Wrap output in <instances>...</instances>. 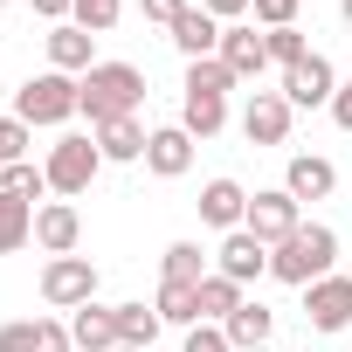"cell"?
<instances>
[{
    "instance_id": "1",
    "label": "cell",
    "mask_w": 352,
    "mask_h": 352,
    "mask_svg": "<svg viewBox=\"0 0 352 352\" xmlns=\"http://www.w3.org/2000/svg\"><path fill=\"white\" fill-rule=\"evenodd\" d=\"M338 270V228H324V221H304L290 242H276L270 249V276L276 283H297V290H311L318 276H331Z\"/></svg>"
},
{
    "instance_id": "2",
    "label": "cell",
    "mask_w": 352,
    "mask_h": 352,
    "mask_svg": "<svg viewBox=\"0 0 352 352\" xmlns=\"http://www.w3.org/2000/svg\"><path fill=\"white\" fill-rule=\"evenodd\" d=\"M14 118L35 124V131H63L69 118H83V76H63V69H42L14 90Z\"/></svg>"
},
{
    "instance_id": "3",
    "label": "cell",
    "mask_w": 352,
    "mask_h": 352,
    "mask_svg": "<svg viewBox=\"0 0 352 352\" xmlns=\"http://www.w3.org/2000/svg\"><path fill=\"white\" fill-rule=\"evenodd\" d=\"M138 104H145V69L138 63H97L83 76V118H90V131L111 124V118H138Z\"/></svg>"
},
{
    "instance_id": "4",
    "label": "cell",
    "mask_w": 352,
    "mask_h": 352,
    "mask_svg": "<svg viewBox=\"0 0 352 352\" xmlns=\"http://www.w3.org/2000/svg\"><path fill=\"white\" fill-rule=\"evenodd\" d=\"M42 173H49V194L76 201V194H90V180L104 173V152H97V138H83V131H63V138L49 145Z\"/></svg>"
},
{
    "instance_id": "5",
    "label": "cell",
    "mask_w": 352,
    "mask_h": 352,
    "mask_svg": "<svg viewBox=\"0 0 352 352\" xmlns=\"http://www.w3.org/2000/svg\"><path fill=\"white\" fill-rule=\"evenodd\" d=\"M42 304H49V311H83V304H97V263H90V256H49V263H42Z\"/></svg>"
},
{
    "instance_id": "6",
    "label": "cell",
    "mask_w": 352,
    "mask_h": 352,
    "mask_svg": "<svg viewBox=\"0 0 352 352\" xmlns=\"http://www.w3.org/2000/svg\"><path fill=\"white\" fill-rule=\"evenodd\" d=\"M283 97H290V111H331V97H338V69H331V56H304L297 69H283V83H276Z\"/></svg>"
},
{
    "instance_id": "7",
    "label": "cell",
    "mask_w": 352,
    "mask_h": 352,
    "mask_svg": "<svg viewBox=\"0 0 352 352\" xmlns=\"http://www.w3.org/2000/svg\"><path fill=\"white\" fill-rule=\"evenodd\" d=\"M290 124H297V111H290L283 90H249V104H242V138L249 145H290Z\"/></svg>"
},
{
    "instance_id": "8",
    "label": "cell",
    "mask_w": 352,
    "mask_h": 352,
    "mask_svg": "<svg viewBox=\"0 0 352 352\" xmlns=\"http://www.w3.org/2000/svg\"><path fill=\"white\" fill-rule=\"evenodd\" d=\"M242 228L276 249V242H290V235L304 228V208H297L283 187H263V194H249V221H242Z\"/></svg>"
},
{
    "instance_id": "9",
    "label": "cell",
    "mask_w": 352,
    "mask_h": 352,
    "mask_svg": "<svg viewBox=\"0 0 352 352\" xmlns=\"http://www.w3.org/2000/svg\"><path fill=\"white\" fill-rule=\"evenodd\" d=\"M304 324H311V331H324V338H331V331H345V324H352V276H338V270H331V276H318V283L304 290Z\"/></svg>"
},
{
    "instance_id": "10",
    "label": "cell",
    "mask_w": 352,
    "mask_h": 352,
    "mask_svg": "<svg viewBox=\"0 0 352 352\" xmlns=\"http://www.w3.org/2000/svg\"><path fill=\"white\" fill-rule=\"evenodd\" d=\"M214 56L228 63V76H235V83H256V76L270 69V42H263V28H256V21H228Z\"/></svg>"
},
{
    "instance_id": "11",
    "label": "cell",
    "mask_w": 352,
    "mask_h": 352,
    "mask_svg": "<svg viewBox=\"0 0 352 352\" xmlns=\"http://www.w3.org/2000/svg\"><path fill=\"white\" fill-rule=\"evenodd\" d=\"M0 352H76L63 318H8L0 324Z\"/></svg>"
},
{
    "instance_id": "12",
    "label": "cell",
    "mask_w": 352,
    "mask_h": 352,
    "mask_svg": "<svg viewBox=\"0 0 352 352\" xmlns=\"http://www.w3.org/2000/svg\"><path fill=\"white\" fill-rule=\"evenodd\" d=\"M76 242H83L76 201H42V208H35V249H42V256H76Z\"/></svg>"
},
{
    "instance_id": "13",
    "label": "cell",
    "mask_w": 352,
    "mask_h": 352,
    "mask_svg": "<svg viewBox=\"0 0 352 352\" xmlns=\"http://www.w3.org/2000/svg\"><path fill=\"white\" fill-rule=\"evenodd\" d=\"M283 194L304 208V201H331L338 194V166L324 159V152H297L290 166H283Z\"/></svg>"
},
{
    "instance_id": "14",
    "label": "cell",
    "mask_w": 352,
    "mask_h": 352,
    "mask_svg": "<svg viewBox=\"0 0 352 352\" xmlns=\"http://www.w3.org/2000/svg\"><path fill=\"white\" fill-rule=\"evenodd\" d=\"M145 166L159 173V180H187V173H194V131L187 124H159L145 138Z\"/></svg>"
},
{
    "instance_id": "15",
    "label": "cell",
    "mask_w": 352,
    "mask_h": 352,
    "mask_svg": "<svg viewBox=\"0 0 352 352\" xmlns=\"http://www.w3.org/2000/svg\"><path fill=\"white\" fill-rule=\"evenodd\" d=\"M194 208H201V221H208V228L235 235V228L249 221V187L221 173V180H208V187H201V201H194Z\"/></svg>"
},
{
    "instance_id": "16",
    "label": "cell",
    "mask_w": 352,
    "mask_h": 352,
    "mask_svg": "<svg viewBox=\"0 0 352 352\" xmlns=\"http://www.w3.org/2000/svg\"><path fill=\"white\" fill-rule=\"evenodd\" d=\"M214 270H221V276H235V283L249 290L256 276H270V242H256L249 228H235V235H221V249H214Z\"/></svg>"
},
{
    "instance_id": "17",
    "label": "cell",
    "mask_w": 352,
    "mask_h": 352,
    "mask_svg": "<svg viewBox=\"0 0 352 352\" xmlns=\"http://www.w3.org/2000/svg\"><path fill=\"white\" fill-rule=\"evenodd\" d=\"M166 42H173V49H180L187 63H208V56L221 49V21H214V14L201 8V0H194V8H187L180 21H173V28H166Z\"/></svg>"
},
{
    "instance_id": "18",
    "label": "cell",
    "mask_w": 352,
    "mask_h": 352,
    "mask_svg": "<svg viewBox=\"0 0 352 352\" xmlns=\"http://www.w3.org/2000/svg\"><path fill=\"white\" fill-rule=\"evenodd\" d=\"M49 69H63V76H90V69H97V35L76 28V21L49 28Z\"/></svg>"
},
{
    "instance_id": "19",
    "label": "cell",
    "mask_w": 352,
    "mask_h": 352,
    "mask_svg": "<svg viewBox=\"0 0 352 352\" xmlns=\"http://www.w3.org/2000/svg\"><path fill=\"white\" fill-rule=\"evenodd\" d=\"M69 338H76V352H118V304L69 311Z\"/></svg>"
},
{
    "instance_id": "20",
    "label": "cell",
    "mask_w": 352,
    "mask_h": 352,
    "mask_svg": "<svg viewBox=\"0 0 352 352\" xmlns=\"http://www.w3.org/2000/svg\"><path fill=\"white\" fill-rule=\"evenodd\" d=\"M90 138H97L104 166H131V159H145V138H152V131H145L138 118H111V124H97Z\"/></svg>"
},
{
    "instance_id": "21",
    "label": "cell",
    "mask_w": 352,
    "mask_h": 352,
    "mask_svg": "<svg viewBox=\"0 0 352 352\" xmlns=\"http://www.w3.org/2000/svg\"><path fill=\"white\" fill-rule=\"evenodd\" d=\"M221 331H228V345H235V352H270V331H276V311H270L263 297H249V304H242V311H235V318H228Z\"/></svg>"
},
{
    "instance_id": "22",
    "label": "cell",
    "mask_w": 352,
    "mask_h": 352,
    "mask_svg": "<svg viewBox=\"0 0 352 352\" xmlns=\"http://www.w3.org/2000/svg\"><path fill=\"white\" fill-rule=\"evenodd\" d=\"M180 124L194 131V145H201V138H214V131L228 124V97H208V90H187V97H180Z\"/></svg>"
},
{
    "instance_id": "23",
    "label": "cell",
    "mask_w": 352,
    "mask_h": 352,
    "mask_svg": "<svg viewBox=\"0 0 352 352\" xmlns=\"http://www.w3.org/2000/svg\"><path fill=\"white\" fill-rule=\"evenodd\" d=\"M242 304H249V290H242L235 276H221V270H214V276L201 283V324H228Z\"/></svg>"
},
{
    "instance_id": "24",
    "label": "cell",
    "mask_w": 352,
    "mask_h": 352,
    "mask_svg": "<svg viewBox=\"0 0 352 352\" xmlns=\"http://www.w3.org/2000/svg\"><path fill=\"white\" fill-rule=\"evenodd\" d=\"M208 276H214V263L201 256V242H173L159 256V283H208Z\"/></svg>"
},
{
    "instance_id": "25",
    "label": "cell",
    "mask_w": 352,
    "mask_h": 352,
    "mask_svg": "<svg viewBox=\"0 0 352 352\" xmlns=\"http://www.w3.org/2000/svg\"><path fill=\"white\" fill-rule=\"evenodd\" d=\"M152 311H159L166 324H180V331H194V324H201V283H159Z\"/></svg>"
},
{
    "instance_id": "26",
    "label": "cell",
    "mask_w": 352,
    "mask_h": 352,
    "mask_svg": "<svg viewBox=\"0 0 352 352\" xmlns=\"http://www.w3.org/2000/svg\"><path fill=\"white\" fill-rule=\"evenodd\" d=\"M159 331H166V318H159L152 304H118V345L152 352V345H159Z\"/></svg>"
},
{
    "instance_id": "27",
    "label": "cell",
    "mask_w": 352,
    "mask_h": 352,
    "mask_svg": "<svg viewBox=\"0 0 352 352\" xmlns=\"http://www.w3.org/2000/svg\"><path fill=\"white\" fill-rule=\"evenodd\" d=\"M35 242V208L14 201V194H0V256H21Z\"/></svg>"
},
{
    "instance_id": "28",
    "label": "cell",
    "mask_w": 352,
    "mask_h": 352,
    "mask_svg": "<svg viewBox=\"0 0 352 352\" xmlns=\"http://www.w3.org/2000/svg\"><path fill=\"white\" fill-rule=\"evenodd\" d=\"M0 194H14V201H28V208H42V194H49V173H42L35 159H14L8 173H0Z\"/></svg>"
},
{
    "instance_id": "29",
    "label": "cell",
    "mask_w": 352,
    "mask_h": 352,
    "mask_svg": "<svg viewBox=\"0 0 352 352\" xmlns=\"http://www.w3.org/2000/svg\"><path fill=\"white\" fill-rule=\"evenodd\" d=\"M263 42H270V63H276V69H297V63L311 56L304 28H263Z\"/></svg>"
},
{
    "instance_id": "30",
    "label": "cell",
    "mask_w": 352,
    "mask_h": 352,
    "mask_svg": "<svg viewBox=\"0 0 352 352\" xmlns=\"http://www.w3.org/2000/svg\"><path fill=\"white\" fill-rule=\"evenodd\" d=\"M187 90L228 97V90H235V76H228V63H221V56H208V63H187Z\"/></svg>"
},
{
    "instance_id": "31",
    "label": "cell",
    "mask_w": 352,
    "mask_h": 352,
    "mask_svg": "<svg viewBox=\"0 0 352 352\" xmlns=\"http://www.w3.org/2000/svg\"><path fill=\"white\" fill-rule=\"evenodd\" d=\"M118 14H124V0H76V28H90V35H111L118 28Z\"/></svg>"
},
{
    "instance_id": "32",
    "label": "cell",
    "mask_w": 352,
    "mask_h": 352,
    "mask_svg": "<svg viewBox=\"0 0 352 352\" xmlns=\"http://www.w3.org/2000/svg\"><path fill=\"white\" fill-rule=\"evenodd\" d=\"M28 145H35V124H21V118H0V166L28 159Z\"/></svg>"
},
{
    "instance_id": "33",
    "label": "cell",
    "mask_w": 352,
    "mask_h": 352,
    "mask_svg": "<svg viewBox=\"0 0 352 352\" xmlns=\"http://www.w3.org/2000/svg\"><path fill=\"white\" fill-rule=\"evenodd\" d=\"M263 28H297V0H256V8H249Z\"/></svg>"
},
{
    "instance_id": "34",
    "label": "cell",
    "mask_w": 352,
    "mask_h": 352,
    "mask_svg": "<svg viewBox=\"0 0 352 352\" xmlns=\"http://www.w3.org/2000/svg\"><path fill=\"white\" fill-rule=\"evenodd\" d=\"M187 8H194V0H138V14H145L152 28H173V21H180Z\"/></svg>"
},
{
    "instance_id": "35",
    "label": "cell",
    "mask_w": 352,
    "mask_h": 352,
    "mask_svg": "<svg viewBox=\"0 0 352 352\" xmlns=\"http://www.w3.org/2000/svg\"><path fill=\"white\" fill-rule=\"evenodd\" d=\"M187 352H235V345H228L221 324H194V331H187Z\"/></svg>"
},
{
    "instance_id": "36",
    "label": "cell",
    "mask_w": 352,
    "mask_h": 352,
    "mask_svg": "<svg viewBox=\"0 0 352 352\" xmlns=\"http://www.w3.org/2000/svg\"><path fill=\"white\" fill-rule=\"evenodd\" d=\"M201 8H208V14H214V21L228 28V21H242V14L256 8V0H201Z\"/></svg>"
},
{
    "instance_id": "37",
    "label": "cell",
    "mask_w": 352,
    "mask_h": 352,
    "mask_svg": "<svg viewBox=\"0 0 352 352\" xmlns=\"http://www.w3.org/2000/svg\"><path fill=\"white\" fill-rule=\"evenodd\" d=\"M28 8H35V14L49 21V28H63V21L76 14V0H28Z\"/></svg>"
},
{
    "instance_id": "38",
    "label": "cell",
    "mask_w": 352,
    "mask_h": 352,
    "mask_svg": "<svg viewBox=\"0 0 352 352\" xmlns=\"http://www.w3.org/2000/svg\"><path fill=\"white\" fill-rule=\"evenodd\" d=\"M331 124H338V131H352V76H345V83H338V97H331Z\"/></svg>"
},
{
    "instance_id": "39",
    "label": "cell",
    "mask_w": 352,
    "mask_h": 352,
    "mask_svg": "<svg viewBox=\"0 0 352 352\" xmlns=\"http://www.w3.org/2000/svg\"><path fill=\"white\" fill-rule=\"evenodd\" d=\"M338 14H345V28H352V0H338Z\"/></svg>"
},
{
    "instance_id": "40",
    "label": "cell",
    "mask_w": 352,
    "mask_h": 352,
    "mask_svg": "<svg viewBox=\"0 0 352 352\" xmlns=\"http://www.w3.org/2000/svg\"><path fill=\"white\" fill-rule=\"evenodd\" d=\"M118 352H138V345H118Z\"/></svg>"
},
{
    "instance_id": "41",
    "label": "cell",
    "mask_w": 352,
    "mask_h": 352,
    "mask_svg": "<svg viewBox=\"0 0 352 352\" xmlns=\"http://www.w3.org/2000/svg\"><path fill=\"white\" fill-rule=\"evenodd\" d=\"M0 173H8V166H0Z\"/></svg>"
}]
</instances>
